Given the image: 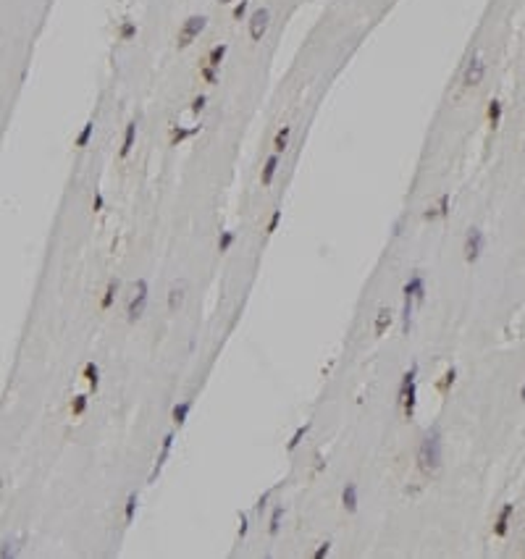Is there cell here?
<instances>
[{"mask_svg": "<svg viewBox=\"0 0 525 559\" xmlns=\"http://www.w3.org/2000/svg\"><path fill=\"white\" fill-rule=\"evenodd\" d=\"M396 402H399L402 412H404V420H412L415 407H417V365H412L402 376L399 391H396Z\"/></svg>", "mask_w": 525, "mask_h": 559, "instance_id": "7a4b0ae2", "label": "cell"}, {"mask_svg": "<svg viewBox=\"0 0 525 559\" xmlns=\"http://www.w3.org/2000/svg\"><path fill=\"white\" fill-rule=\"evenodd\" d=\"M329 551H331V543L326 541V543H321L318 549H315V554H312V559H323V556H329Z\"/></svg>", "mask_w": 525, "mask_h": 559, "instance_id": "d590c367", "label": "cell"}, {"mask_svg": "<svg viewBox=\"0 0 525 559\" xmlns=\"http://www.w3.org/2000/svg\"><path fill=\"white\" fill-rule=\"evenodd\" d=\"M486 247V237L481 229H468V234H465V244H462V252H465V260L468 263H475L481 258V252Z\"/></svg>", "mask_w": 525, "mask_h": 559, "instance_id": "5b68a950", "label": "cell"}, {"mask_svg": "<svg viewBox=\"0 0 525 559\" xmlns=\"http://www.w3.org/2000/svg\"><path fill=\"white\" fill-rule=\"evenodd\" d=\"M147 294H150V286L145 278H139L134 284V297L129 299V307H126V320L134 323L145 315V307H147Z\"/></svg>", "mask_w": 525, "mask_h": 559, "instance_id": "3957f363", "label": "cell"}, {"mask_svg": "<svg viewBox=\"0 0 525 559\" xmlns=\"http://www.w3.org/2000/svg\"><path fill=\"white\" fill-rule=\"evenodd\" d=\"M218 3H231V0H218Z\"/></svg>", "mask_w": 525, "mask_h": 559, "instance_id": "b9f144b4", "label": "cell"}, {"mask_svg": "<svg viewBox=\"0 0 525 559\" xmlns=\"http://www.w3.org/2000/svg\"><path fill=\"white\" fill-rule=\"evenodd\" d=\"M289 137H291V126H281V129L276 132V137H273V150L278 155L284 153V150L289 147Z\"/></svg>", "mask_w": 525, "mask_h": 559, "instance_id": "ffe728a7", "label": "cell"}, {"mask_svg": "<svg viewBox=\"0 0 525 559\" xmlns=\"http://www.w3.org/2000/svg\"><path fill=\"white\" fill-rule=\"evenodd\" d=\"M171 446H173V433H166V438H163V446H160V454H158V460H155V465H153V473H150V483H155V478L160 475V470H163V465H166V460H168V454H171Z\"/></svg>", "mask_w": 525, "mask_h": 559, "instance_id": "9c48e42d", "label": "cell"}, {"mask_svg": "<svg viewBox=\"0 0 525 559\" xmlns=\"http://www.w3.org/2000/svg\"><path fill=\"white\" fill-rule=\"evenodd\" d=\"M247 8H250V0H239V3L234 6V19H237V21H242V19H244V14H247Z\"/></svg>", "mask_w": 525, "mask_h": 559, "instance_id": "836d02e7", "label": "cell"}, {"mask_svg": "<svg viewBox=\"0 0 525 559\" xmlns=\"http://www.w3.org/2000/svg\"><path fill=\"white\" fill-rule=\"evenodd\" d=\"M189 410H192V402H179V404H173V410H171V420H173V425H184L186 423V417H189Z\"/></svg>", "mask_w": 525, "mask_h": 559, "instance_id": "ac0fdd59", "label": "cell"}, {"mask_svg": "<svg viewBox=\"0 0 525 559\" xmlns=\"http://www.w3.org/2000/svg\"><path fill=\"white\" fill-rule=\"evenodd\" d=\"M389 325H391V310H389V307H381V310L376 312V320H373V333L383 336V333L389 331Z\"/></svg>", "mask_w": 525, "mask_h": 559, "instance_id": "9a60e30c", "label": "cell"}, {"mask_svg": "<svg viewBox=\"0 0 525 559\" xmlns=\"http://www.w3.org/2000/svg\"><path fill=\"white\" fill-rule=\"evenodd\" d=\"M134 139H137V121H129L126 129H124V142H121V150H119L121 158H129V153L134 150Z\"/></svg>", "mask_w": 525, "mask_h": 559, "instance_id": "4fadbf2b", "label": "cell"}, {"mask_svg": "<svg viewBox=\"0 0 525 559\" xmlns=\"http://www.w3.org/2000/svg\"><path fill=\"white\" fill-rule=\"evenodd\" d=\"M92 132H95V121H87L84 126H81L79 137H76V147H87L89 139H92Z\"/></svg>", "mask_w": 525, "mask_h": 559, "instance_id": "83f0119b", "label": "cell"}, {"mask_svg": "<svg viewBox=\"0 0 525 559\" xmlns=\"http://www.w3.org/2000/svg\"><path fill=\"white\" fill-rule=\"evenodd\" d=\"M520 399H522V402H525V386H522V389H520Z\"/></svg>", "mask_w": 525, "mask_h": 559, "instance_id": "60d3db41", "label": "cell"}, {"mask_svg": "<svg viewBox=\"0 0 525 559\" xmlns=\"http://www.w3.org/2000/svg\"><path fill=\"white\" fill-rule=\"evenodd\" d=\"M186 299V281H176L168 289V312H179Z\"/></svg>", "mask_w": 525, "mask_h": 559, "instance_id": "30bf717a", "label": "cell"}, {"mask_svg": "<svg viewBox=\"0 0 525 559\" xmlns=\"http://www.w3.org/2000/svg\"><path fill=\"white\" fill-rule=\"evenodd\" d=\"M11 546H14L11 541L3 543V549H0V559H8V556H14V554H16V549H11Z\"/></svg>", "mask_w": 525, "mask_h": 559, "instance_id": "f35d334b", "label": "cell"}, {"mask_svg": "<svg viewBox=\"0 0 525 559\" xmlns=\"http://www.w3.org/2000/svg\"><path fill=\"white\" fill-rule=\"evenodd\" d=\"M268 499H271V491H265V494L258 499V504H255V512H258V515H263V509L268 507Z\"/></svg>", "mask_w": 525, "mask_h": 559, "instance_id": "8d00e7d4", "label": "cell"}, {"mask_svg": "<svg viewBox=\"0 0 525 559\" xmlns=\"http://www.w3.org/2000/svg\"><path fill=\"white\" fill-rule=\"evenodd\" d=\"M278 223H281V210H273V213H271V218H268L265 234H273V231L278 229Z\"/></svg>", "mask_w": 525, "mask_h": 559, "instance_id": "1f68e13d", "label": "cell"}, {"mask_svg": "<svg viewBox=\"0 0 525 559\" xmlns=\"http://www.w3.org/2000/svg\"><path fill=\"white\" fill-rule=\"evenodd\" d=\"M402 292H404V294H412L415 305H423V299H426V278L420 276V273H412L410 281L402 286Z\"/></svg>", "mask_w": 525, "mask_h": 559, "instance_id": "ba28073f", "label": "cell"}, {"mask_svg": "<svg viewBox=\"0 0 525 559\" xmlns=\"http://www.w3.org/2000/svg\"><path fill=\"white\" fill-rule=\"evenodd\" d=\"M84 410H87V397H74V402H71V415H84Z\"/></svg>", "mask_w": 525, "mask_h": 559, "instance_id": "4dcf8cb0", "label": "cell"}, {"mask_svg": "<svg viewBox=\"0 0 525 559\" xmlns=\"http://www.w3.org/2000/svg\"><path fill=\"white\" fill-rule=\"evenodd\" d=\"M137 37V24L134 21H124V24L119 27V40L121 42H132Z\"/></svg>", "mask_w": 525, "mask_h": 559, "instance_id": "484cf974", "label": "cell"}, {"mask_svg": "<svg viewBox=\"0 0 525 559\" xmlns=\"http://www.w3.org/2000/svg\"><path fill=\"white\" fill-rule=\"evenodd\" d=\"M197 132H200V126H192V129H181V126H171V145L176 147V145H181V142H184V139L194 137Z\"/></svg>", "mask_w": 525, "mask_h": 559, "instance_id": "d6986e66", "label": "cell"}, {"mask_svg": "<svg viewBox=\"0 0 525 559\" xmlns=\"http://www.w3.org/2000/svg\"><path fill=\"white\" fill-rule=\"evenodd\" d=\"M247 530H250V522H247V517L242 515V520H239V538H244V535H247Z\"/></svg>", "mask_w": 525, "mask_h": 559, "instance_id": "ab89813d", "label": "cell"}, {"mask_svg": "<svg viewBox=\"0 0 525 559\" xmlns=\"http://www.w3.org/2000/svg\"><path fill=\"white\" fill-rule=\"evenodd\" d=\"M512 512H515V504H504V507H501V512H499L496 525H494V533L499 535V538H504L507 530H509V517H512Z\"/></svg>", "mask_w": 525, "mask_h": 559, "instance_id": "7c38bea8", "label": "cell"}, {"mask_svg": "<svg viewBox=\"0 0 525 559\" xmlns=\"http://www.w3.org/2000/svg\"><path fill=\"white\" fill-rule=\"evenodd\" d=\"M200 76L207 81V84H216V81H218V76H216V68H213V66H207V63L200 68Z\"/></svg>", "mask_w": 525, "mask_h": 559, "instance_id": "d6a6232c", "label": "cell"}, {"mask_svg": "<svg viewBox=\"0 0 525 559\" xmlns=\"http://www.w3.org/2000/svg\"><path fill=\"white\" fill-rule=\"evenodd\" d=\"M268 24H271V14H268V8H258L250 16V40L260 42L265 37V32H268Z\"/></svg>", "mask_w": 525, "mask_h": 559, "instance_id": "52a82bcc", "label": "cell"}, {"mask_svg": "<svg viewBox=\"0 0 525 559\" xmlns=\"http://www.w3.org/2000/svg\"><path fill=\"white\" fill-rule=\"evenodd\" d=\"M102 207H105V197H102V194L97 192V194H95V200H92V210H95V213H100Z\"/></svg>", "mask_w": 525, "mask_h": 559, "instance_id": "74e56055", "label": "cell"}, {"mask_svg": "<svg viewBox=\"0 0 525 559\" xmlns=\"http://www.w3.org/2000/svg\"><path fill=\"white\" fill-rule=\"evenodd\" d=\"M357 504H360V496H357V486L355 483H347L342 488V507L347 512H357Z\"/></svg>", "mask_w": 525, "mask_h": 559, "instance_id": "5bb4252c", "label": "cell"}, {"mask_svg": "<svg viewBox=\"0 0 525 559\" xmlns=\"http://www.w3.org/2000/svg\"><path fill=\"white\" fill-rule=\"evenodd\" d=\"M454 381H457V370H454V368H449V370L444 373V376H441V381L436 383V389H439L441 394H447V391H449V389L454 386Z\"/></svg>", "mask_w": 525, "mask_h": 559, "instance_id": "d4e9b609", "label": "cell"}, {"mask_svg": "<svg viewBox=\"0 0 525 559\" xmlns=\"http://www.w3.org/2000/svg\"><path fill=\"white\" fill-rule=\"evenodd\" d=\"M281 517H284V507H276L271 512V520H268V533L271 535H278V530H281Z\"/></svg>", "mask_w": 525, "mask_h": 559, "instance_id": "cb8c5ba5", "label": "cell"}, {"mask_svg": "<svg viewBox=\"0 0 525 559\" xmlns=\"http://www.w3.org/2000/svg\"><path fill=\"white\" fill-rule=\"evenodd\" d=\"M226 42H221V45H216L213 50L207 53V66H213V68H218L221 63H224V58H226Z\"/></svg>", "mask_w": 525, "mask_h": 559, "instance_id": "603a6c76", "label": "cell"}, {"mask_svg": "<svg viewBox=\"0 0 525 559\" xmlns=\"http://www.w3.org/2000/svg\"><path fill=\"white\" fill-rule=\"evenodd\" d=\"M84 378H87V383H89V389H97V383H100V368H97L95 363H87V365H84Z\"/></svg>", "mask_w": 525, "mask_h": 559, "instance_id": "4316f807", "label": "cell"}, {"mask_svg": "<svg viewBox=\"0 0 525 559\" xmlns=\"http://www.w3.org/2000/svg\"><path fill=\"white\" fill-rule=\"evenodd\" d=\"M116 294H119V278H111L108 286H105V292H102L100 307H102V310H111V307H113V302H116Z\"/></svg>", "mask_w": 525, "mask_h": 559, "instance_id": "e0dca14e", "label": "cell"}, {"mask_svg": "<svg viewBox=\"0 0 525 559\" xmlns=\"http://www.w3.org/2000/svg\"><path fill=\"white\" fill-rule=\"evenodd\" d=\"M276 171H278V153H273V155L265 158V166H263V171H260V184H263V186H271L273 179H276Z\"/></svg>", "mask_w": 525, "mask_h": 559, "instance_id": "8fae6325", "label": "cell"}, {"mask_svg": "<svg viewBox=\"0 0 525 559\" xmlns=\"http://www.w3.org/2000/svg\"><path fill=\"white\" fill-rule=\"evenodd\" d=\"M483 76H486V63L478 55H473L462 71V87H478L483 81Z\"/></svg>", "mask_w": 525, "mask_h": 559, "instance_id": "8992f818", "label": "cell"}, {"mask_svg": "<svg viewBox=\"0 0 525 559\" xmlns=\"http://www.w3.org/2000/svg\"><path fill=\"white\" fill-rule=\"evenodd\" d=\"M307 430H310V425H299V428L294 430V436H291V438H289V444H286V449H289V452H294V449H297V446L302 444V438H305V436H307Z\"/></svg>", "mask_w": 525, "mask_h": 559, "instance_id": "f546056e", "label": "cell"}, {"mask_svg": "<svg viewBox=\"0 0 525 559\" xmlns=\"http://www.w3.org/2000/svg\"><path fill=\"white\" fill-rule=\"evenodd\" d=\"M234 239H237L234 231H221V237H218V252H221V255L229 252L231 244H234Z\"/></svg>", "mask_w": 525, "mask_h": 559, "instance_id": "f1b7e54d", "label": "cell"}, {"mask_svg": "<svg viewBox=\"0 0 525 559\" xmlns=\"http://www.w3.org/2000/svg\"><path fill=\"white\" fill-rule=\"evenodd\" d=\"M444 462V436L439 425H431L417 446V468L423 475H436Z\"/></svg>", "mask_w": 525, "mask_h": 559, "instance_id": "6da1fadb", "label": "cell"}, {"mask_svg": "<svg viewBox=\"0 0 525 559\" xmlns=\"http://www.w3.org/2000/svg\"><path fill=\"white\" fill-rule=\"evenodd\" d=\"M205 27H207V19H205V16H189V19L181 24V29H179L176 45H179V48H189V45L205 32Z\"/></svg>", "mask_w": 525, "mask_h": 559, "instance_id": "277c9868", "label": "cell"}, {"mask_svg": "<svg viewBox=\"0 0 525 559\" xmlns=\"http://www.w3.org/2000/svg\"><path fill=\"white\" fill-rule=\"evenodd\" d=\"M205 102H207V97H205V95H197V97L192 100V105H189V110H192V113L197 116V113H200V110L205 108Z\"/></svg>", "mask_w": 525, "mask_h": 559, "instance_id": "e575fe53", "label": "cell"}, {"mask_svg": "<svg viewBox=\"0 0 525 559\" xmlns=\"http://www.w3.org/2000/svg\"><path fill=\"white\" fill-rule=\"evenodd\" d=\"M486 119H488V126H491V129H496L499 121H501V100H496V97H494L491 102H488Z\"/></svg>", "mask_w": 525, "mask_h": 559, "instance_id": "7402d4cb", "label": "cell"}, {"mask_svg": "<svg viewBox=\"0 0 525 559\" xmlns=\"http://www.w3.org/2000/svg\"><path fill=\"white\" fill-rule=\"evenodd\" d=\"M137 507H139V494H129V496H126V507H124V522H126V525H132V522H134Z\"/></svg>", "mask_w": 525, "mask_h": 559, "instance_id": "44dd1931", "label": "cell"}, {"mask_svg": "<svg viewBox=\"0 0 525 559\" xmlns=\"http://www.w3.org/2000/svg\"><path fill=\"white\" fill-rule=\"evenodd\" d=\"M449 213V194H441L439 197V205L436 207H428V210L423 213V218L426 220H434V218H444Z\"/></svg>", "mask_w": 525, "mask_h": 559, "instance_id": "2e32d148", "label": "cell"}]
</instances>
